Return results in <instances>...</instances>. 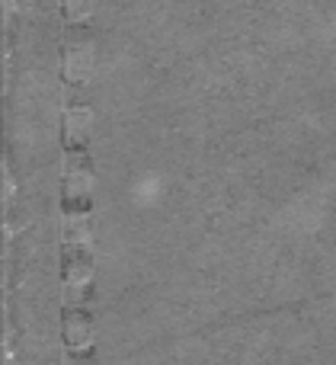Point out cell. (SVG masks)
<instances>
[{
    "label": "cell",
    "instance_id": "obj_1",
    "mask_svg": "<svg viewBox=\"0 0 336 365\" xmlns=\"http://www.w3.org/2000/svg\"><path fill=\"white\" fill-rule=\"evenodd\" d=\"M87 340H90L87 314H83V311L68 314V321H64V343H68L70 349H80V346H87Z\"/></svg>",
    "mask_w": 336,
    "mask_h": 365
}]
</instances>
